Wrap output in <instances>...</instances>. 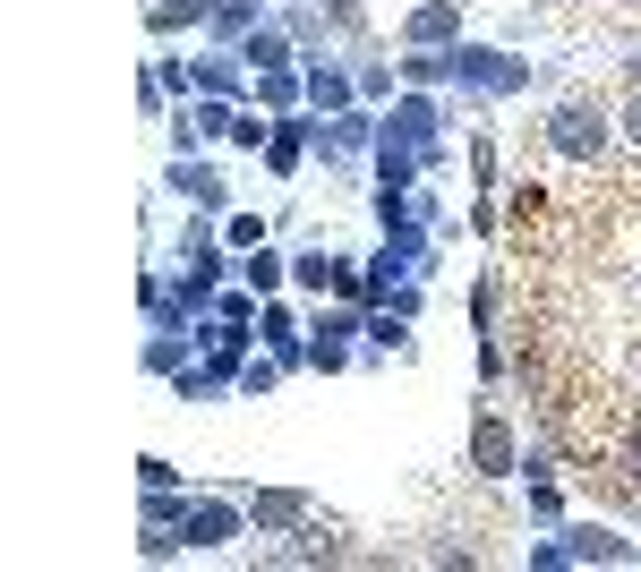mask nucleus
<instances>
[{
	"label": "nucleus",
	"instance_id": "f257e3e1",
	"mask_svg": "<svg viewBox=\"0 0 641 572\" xmlns=\"http://www.w3.org/2000/svg\"><path fill=\"white\" fill-rule=\"evenodd\" d=\"M556 146H574V155H590V146H599V128H590V112H565V120H556Z\"/></svg>",
	"mask_w": 641,
	"mask_h": 572
},
{
	"label": "nucleus",
	"instance_id": "f03ea898",
	"mask_svg": "<svg viewBox=\"0 0 641 572\" xmlns=\"http://www.w3.org/2000/svg\"><path fill=\"white\" fill-rule=\"evenodd\" d=\"M633 128H641V103H633Z\"/></svg>",
	"mask_w": 641,
	"mask_h": 572
}]
</instances>
